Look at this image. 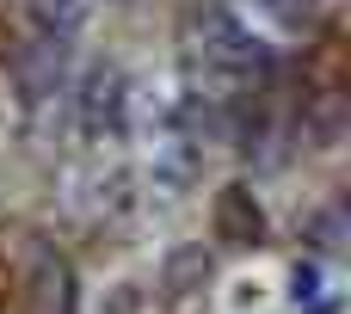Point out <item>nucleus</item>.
<instances>
[{
	"label": "nucleus",
	"mask_w": 351,
	"mask_h": 314,
	"mask_svg": "<svg viewBox=\"0 0 351 314\" xmlns=\"http://www.w3.org/2000/svg\"><path fill=\"white\" fill-rule=\"evenodd\" d=\"M123 105H130L123 74L117 68H93L86 86H80V130L86 136H123Z\"/></svg>",
	"instance_id": "nucleus-1"
},
{
	"label": "nucleus",
	"mask_w": 351,
	"mask_h": 314,
	"mask_svg": "<svg viewBox=\"0 0 351 314\" xmlns=\"http://www.w3.org/2000/svg\"><path fill=\"white\" fill-rule=\"evenodd\" d=\"M216 234L222 241H265V210L253 185H222L216 191Z\"/></svg>",
	"instance_id": "nucleus-2"
},
{
	"label": "nucleus",
	"mask_w": 351,
	"mask_h": 314,
	"mask_svg": "<svg viewBox=\"0 0 351 314\" xmlns=\"http://www.w3.org/2000/svg\"><path fill=\"white\" fill-rule=\"evenodd\" d=\"M339 228H346V216H339V210H327V216H315V228H308V234H315V247H321V253H333V247L346 241Z\"/></svg>",
	"instance_id": "nucleus-6"
},
{
	"label": "nucleus",
	"mask_w": 351,
	"mask_h": 314,
	"mask_svg": "<svg viewBox=\"0 0 351 314\" xmlns=\"http://www.w3.org/2000/svg\"><path fill=\"white\" fill-rule=\"evenodd\" d=\"M259 6H265L278 25H308V19L321 12V0H259Z\"/></svg>",
	"instance_id": "nucleus-5"
},
{
	"label": "nucleus",
	"mask_w": 351,
	"mask_h": 314,
	"mask_svg": "<svg viewBox=\"0 0 351 314\" xmlns=\"http://www.w3.org/2000/svg\"><path fill=\"white\" fill-rule=\"evenodd\" d=\"M191 278H210V259H204V247H185V253H173V259H167V284L191 290Z\"/></svg>",
	"instance_id": "nucleus-4"
},
{
	"label": "nucleus",
	"mask_w": 351,
	"mask_h": 314,
	"mask_svg": "<svg viewBox=\"0 0 351 314\" xmlns=\"http://www.w3.org/2000/svg\"><path fill=\"white\" fill-rule=\"evenodd\" d=\"M25 12H31V25L43 37H68V31H80L86 0H25Z\"/></svg>",
	"instance_id": "nucleus-3"
}]
</instances>
